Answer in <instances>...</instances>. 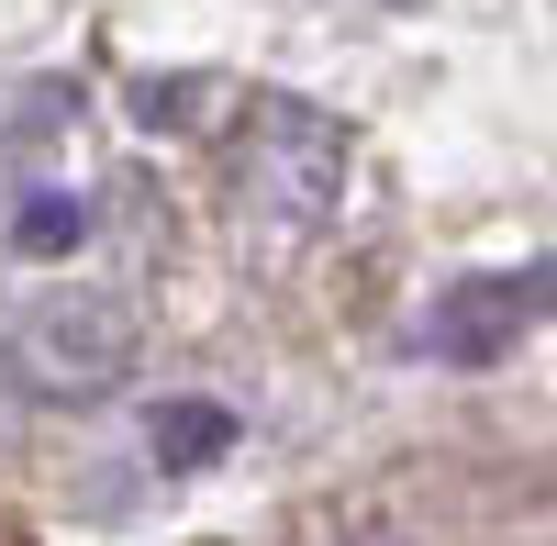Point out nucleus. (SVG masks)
Returning <instances> with one entry per match:
<instances>
[{
	"label": "nucleus",
	"instance_id": "f257e3e1",
	"mask_svg": "<svg viewBox=\"0 0 557 546\" xmlns=\"http://www.w3.org/2000/svg\"><path fill=\"white\" fill-rule=\"evenodd\" d=\"M223 167H235V212H257L268 235H312L346 201V123L290 101V89H257Z\"/></svg>",
	"mask_w": 557,
	"mask_h": 546
},
{
	"label": "nucleus",
	"instance_id": "f03ea898",
	"mask_svg": "<svg viewBox=\"0 0 557 546\" xmlns=\"http://www.w3.org/2000/svg\"><path fill=\"white\" fill-rule=\"evenodd\" d=\"M134 301L123 290H57V301H34L23 324H12V380H23V401H101V390H123V369H134Z\"/></svg>",
	"mask_w": 557,
	"mask_h": 546
},
{
	"label": "nucleus",
	"instance_id": "7ed1b4c3",
	"mask_svg": "<svg viewBox=\"0 0 557 546\" xmlns=\"http://www.w3.org/2000/svg\"><path fill=\"white\" fill-rule=\"evenodd\" d=\"M546 312H557V268H513V280H446L412 335H424V357H446V369H491Z\"/></svg>",
	"mask_w": 557,
	"mask_h": 546
},
{
	"label": "nucleus",
	"instance_id": "20e7f679",
	"mask_svg": "<svg viewBox=\"0 0 557 546\" xmlns=\"http://www.w3.org/2000/svg\"><path fill=\"white\" fill-rule=\"evenodd\" d=\"M146 446H157V469H212L223 446H235V413H223V401H157Z\"/></svg>",
	"mask_w": 557,
	"mask_h": 546
},
{
	"label": "nucleus",
	"instance_id": "39448f33",
	"mask_svg": "<svg viewBox=\"0 0 557 546\" xmlns=\"http://www.w3.org/2000/svg\"><path fill=\"white\" fill-rule=\"evenodd\" d=\"M78 235H89V201H78V190H34V201L12 212V246H23V257H67Z\"/></svg>",
	"mask_w": 557,
	"mask_h": 546
},
{
	"label": "nucleus",
	"instance_id": "423d86ee",
	"mask_svg": "<svg viewBox=\"0 0 557 546\" xmlns=\"http://www.w3.org/2000/svg\"><path fill=\"white\" fill-rule=\"evenodd\" d=\"M190 112H201V78H146V89H134V123H168L178 134Z\"/></svg>",
	"mask_w": 557,
	"mask_h": 546
}]
</instances>
